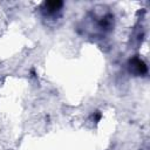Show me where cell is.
Masks as SVG:
<instances>
[{"instance_id": "cell-1", "label": "cell", "mask_w": 150, "mask_h": 150, "mask_svg": "<svg viewBox=\"0 0 150 150\" xmlns=\"http://www.w3.org/2000/svg\"><path fill=\"white\" fill-rule=\"evenodd\" d=\"M62 7H63V2L62 1H45L40 9L42 12L43 18H49L52 20L60 18L61 12H62Z\"/></svg>"}, {"instance_id": "cell-2", "label": "cell", "mask_w": 150, "mask_h": 150, "mask_svg": "<svg viewBox=\"0 0 150 150\" xmlns=\"http://www.w3.org/2000/svg\"><path fill=\"white\" fill-rule=\"evenodd\" d=\"M129 68H130V71H132L136 75H143V74H146L148 71L146 64L139 57H132L129 61Z\"/></svg>"}]
</instances>
